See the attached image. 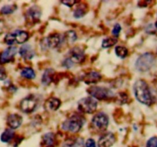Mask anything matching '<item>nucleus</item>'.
<instances>
[{"instance_id": "f257e3e1", "label": "nucleus", "mask_w": 157, "mask_h": 147, "mask_svg": "<svg viewBox=\"0 0 157 147\" xmlns=\"http://www.w3.org/2000/svg\"><path fill=\"white\" fill-rule=\"evenodd\" d=\"M133 91L136 99L140 103L146 105H151L153 102V97L148 84L144 80H138L133 85Z\"/></svg>"}, {"instance_id": "f03ea898", "label": "nucleus", "mask_w": 157, "mask_h": 147, "mask_svg": "<svg viewBox=\"0 0 157 147\" xmlns=\"http://www.w3.org/2000/svg\"><path fill=\"white\" fill-rule=\"evenodd\" d=\"M29 37V34L26 31L17 30H15V31H12L7 34L6 35V37H5L4 41L6 44L12 47L15 44H24L25 42H26L28 41Z\"/></svg>"}, {"instance_id": "7ed1b4c3", "label": "nucleus", "mask_w": 157, "mask_h": 147, "mask_svg": "<svg viewBox=\"0 0 157 147\" xmlns=\"http://www.w3.org/2000/svg\"><path fill=\"white\" fill-rule=\"evenodd\" d=\"M83 124H84V119L80 116L75 114L64 121L61 127L64 131L75 134L81 129Z\"/></svg>"}, {"instance_id": "20e7f679", "label": "nucleus", "mask_w": 157, "mask_h": 147, "mask_svg": "<svg viewBox=\"0 0 157 147\" xmlns=\"http://www.w3.org/2000/svg\"><path fill=\"white\" fill-rule=\"evenodd\" d=\"M154 62V56L150 53H145L137 59L136 62V68L140 72H147L152 68Z\"/></svg>"}, {"instance_id": "39448f33", "label": "nucleus", "mask_w": 157, "mask_h": 147, "mask_svg": "<svg viewBox=\"0 0 157 147\" xmlns=\"http://www.w3.org/2000/svg\"><path fill=\"white\" fill-rule=\"evenodd\" d=\"M87 92L90 95L92 98L98 99V100H106V99H110L113 96V91L105 87H90L87 89Z\"/></svg>"}, {"instance_id": "423d86ee", "label": "nucleus", "mask_w": 157, "mask_h": 147, "mask_svg": "<svg viewBox=\"0 0 157 147\" xmlns=\"http://www.w3.org/2000/svg\"><path fill=\"white\" fill-rule=\"evenodd\" d=\"M78 108L83 113L92 114L98 108V102L92 97L84 98L78 102Z\"/></svg>"}, {"instance_id": "0eeeda50", "label": "nucleus", "mask_w": 157, "mask_h": 147, "mask_svg": "<svg viewBox=\"0 0 157 147\" xmlns=\"http://www.w3.org/2000/svg\"><path fill=\"white\" fill-rule=\"evenodd\" d=\"M64 41V38L59 34H52L42 40L41 47L43 49H54L59 47Z\"/></svg>"}, {"instance_id": "6e6552de", "label": "nucleus", "mask_w": 157, "mask_h": 147, "mask_svg": "<svg viewBox=\"0 0 157 147\" xmlns=\"http://www.w3.org/2000/svg\"><path fill=\"white\" fill-rule=\"evenodd\" d=\"M92 125L98 131H104L109 125L108 117L103 112L98 113L92 119Z\"/></svg>"}, {"instance_id": "1a4fd4ad", "label": "nucleus", "mask_w": 157, "mask_h": 147, "mask_svg": "<svg viewBox=\"0 0 157 147\" xmlns=\"http://www.w3.org/2000/svg\"><path fill=\"white\" fill-rule=\"evenodd\" d=\"M38 105V99L33 95L25 98L20 103V108L23 112L29 114L35 111Z\"/></svg>"}, {"instance_id": "9d476101", "label": "nucleus", "mask_w": 157, "mask_h": 147, "mask_svg": "<svg viewBox=\"0 0 157 147\" xmlns=\"http://www.w3.org/2000/svg\"><path fill=\"white\" fill-rule=\"evenodd\" d=\"M17 53V47H9L6 48V50H3L0 53V64H5L10 63L11 61L13 60L15 55Z\"/></svg>"}, {"instance_id": "9b49d317", "label": "nucleus", "mask_w": 157, "mask_h": 147, "mask_svg": "<svg viewBox=\"0 0 157 147\" xmlns=\"http://www.w3.org/2000/svg\"><path fill=\"white\" fill-rule=\"evenodd\" d=\"M116 142L114 134L112 133H107L100 137L98 143V147H111Z\"/></svg>"}, {"instance_id": "f8f14e48", "label": "nucleus", "mask_w": 157, "mask_h": 147, "mask_svg": "<svg viewBox=\"0 0 157 147\" xmlns=\"http://www.w3.org/2000/svg\"><path fill=\"white\" fill-rule=\"evenodd\" d=\"M84 57V52L82 49H81L78 47H75L72 48L69 52V56L67 58L71 59L74 63H77L81 61Z\"/></svg>"}, {"instance_id": "ddd939ff", "label": "nucleus", "mask_w": 157, "mask_h": 147, "mask_svg": "<svg viewBox=\"0 0 157 147\" xmlns=\"http://www.w3.org/2000/svg\"><path fill=\"white\" fill-rule=\"evenodd\" d=\"M41 15V11L38 6L33 5L31 8L28 9L27 12H26V17L27 19L30 20L31 21H38L40 19V17Z\"/></svg>"}, {"instance_id": "4468645a", "label": "nucleus", "mask_w": 157, "mask_h": 147, "mask_svg": "<svg viewBox=\"0 0 157 147\" xmlns=\"http://www.w3.org/2000/svg\"><path fill=\"white\" fill-rule=\"evenodd\" d=\"M22 124V117L18 114H11L7 118V124L11 129H17Z\"/></svg>"}, {"instance_id": "2eb2a0df", "label": "nucleus", "mask_w": 157, "mask_h": 147, "mask_svg": "<svg viewBox=\"0 0 157 147\" xmlns=\"http://www.w3.org/2000/svg\"><path fill=\"white\" fill-rule=\"evenodd\" d=\"M19 53L25 59H31L35 56V51L30 44H23L19 49Z\"/></svg>"}, {"instance_id": "dca6fc26", "label": "nucleus", "mask_w": 157, "mask_h": 147, "mask_svg": "<svg viewBox=\"0 0 157 147\" xmlns=\"http://www.w3.org/2000/svg\"><path fill=\"white\" fill-rule=\"evenodd\" d=\"M101 79V75L95 71H91L87 73L83 78V80L87 84H94L99 82Z\"/></svg>"}, {"instance_id": "f3484780", "label": "nucleus", "mask_w": 157, "mask_h": 147, "mask_svg": "<svg viewBox=\"0 0 157 147\" xmlns=\"http://www.w3.org/2000/svg\"><path fill=\"white\" fill-rule=\"evenodd\" d=\"M61 106V101L57 98H51L46 102L45 108L47 111H55Z\"/></svg>"}, {"instance_id": "a211bd4d", "label": "nucleus", "mask_w": 157, "mask_h": 147, "mask_svg": "<svg viewBox=\"0 0 157 147\" xmlns=\"http://www.w3.org/2000/svg\"><path fill=\"white\" fill-rule=\"evenodd\" d=\"M54 74L55 71L52 69H48L43 73L42 78H41V82L44 85H48L53 80Z\"/></svg>"}, {"instance_id": "6ab92c4d", "label": "nucleus", "mask_w": 157, "mask_h": 147, "mask_svg": "<svg viewBox=\"0 0 157 147\" xmlns=\"http://www.w3.org/2000/svg\"><path fill=\"white\" fill-rule=\"evenodd\" d=\"M14 137H15V132H14L13 130L9 128V129H6L2 134L0 139H1V141L2 143H9L14 138Z\"/></svg>"}, {"instance_id": "aec40b11", "label": "nucleus", "mask_w": 157, "mask_h": 147, "mask_svg": "<svg viewBox=\"0 0 157 147\" xmlns=\"http://www.w3.org/2000/svg\"><path fill=\"white\" fill-rule=\"evenodd\" d=\"M55 134L53 133H48L45 134L42 137L43 143L46 146H52L55 143Z\"/></svg>"}, {"instance_id": "412c9836", "label": "nucleus", "mask_w": 157, "mask_h": 147, "mask_svg": "<svg viewBox=\"0 0 157 147\" xmlns=\"http://www.w3.org/2000/svg\"><path fill=\"white\" fill-rule=\"evenodd\" d=\"M21 76L22 77L26 78V79H32L35 77V73L33 69L30 68V67H25L21 70Z\"/></svg>"}, {"instance_id": "4be33fe9", "label": "nucleus", "mask_w": 157, "mask_h": 147, "mask_svg": "<svg viewBox=\"0 0 157 147\" xmlns=\"http://www.w3.org/2000/svg\"><path fill=\"white\" fill-rule=\"evenodd\" d=\"M87 12V8H84V4H81L74 12V16L76 18H82Z\"/></svg>"}, {"instance_id": "5701e85b", "label": "nucleus", "mask_w": 157, "mask_h": 147, "mask_svg": "<svg viewBox=\"0 0 157 147\" xmlns=\"http://www.w3.org/2000/svg\"><path fill=\"white\" fill-rule=\"evenodd\" d=\"M115 53L118 57L124 59L128 54V50L123 46H117L115 48Z\"/></svg>"}, {"instance_id": "b1692460", "label": "nucleus", "mask_w": 157, "mask_h": 147, "mask_svg": "<svg viewBox=\"0 0 157 147\" xmlns=\"http://www.w3.org/2000/svg\"><path fill=\"white\" fill-rule=\"evenodd\" d=\"M117 43V39L116 38H107L103 40L102 47L104 48H109L113 47V45Z\"/></svg>"}, {"instance_id": "393cba45", "label": "nucleus", "mask_w": 157, "mask_h": 147, "mask_svg": "<svg viewBox=\"0 0 157 147\" xmlns=\"http://www.w3.org/2000/svg\"><path fill=\"white\" fill-rule=\"evenodd\" d=\"M16 9L17 7L15 5H7L2 8L1 13L3 15H10V14L13 13Z\"/></svg>"}, {"instance_id": "a878e982", "label": "nucleus", "mask_w": 157, "mask_h": 147, "mask_svg": "<svg viewBox=\"0 0 157 147\" xmlns=\"http://www.w3.org/2000/svg\"><path fill=\"white\" fill-rule=\"evenodd\" d=\"M64 38V41L65 40L66 41H67V43L69 44H71V43H74L77 40V34L75 31H67V33L65 34V37Z\"/></svg>"}, {"instance_id": "bb28decb", "label": "nucleus", "mask_w": 157, "mask_h": 147, "mask_svg": "<svg viewBox=\"0 0 157 147\" xmlns=\"http://www.w3.org/2000/svg\"><path fill=\"white\" fill-rule=\"evenodd\" d=\"M71 147H84V141L82 138H78L74 140Z\"/></svg>"}, {"instance_id": "cd10ccee", "label": "nucleus", "mask_w": 157, "mask_h": 147, "mask_svg": "<svg viewBox=\"0 0 157 147\" xmlns=\"http://www.w3.org/2000/svg\"><path fill=\"white\" fill-rule=\"evenodd\" d=\"M147 147H157V137H151V138L147 141Z\"/></svg>"}, {"instance_id": "c85d7f7f", "label": "nucleus", "mask_w": 157, "mask_h": 147, "mask_svg": "<svg viewBox=\"0 0 157 147\" xmlns=\"http://www.w3.org/2000/svg\"><path fill=\"white\" fill-rule=\"evenodd\" d=\"M121 29H122L121 28V26L119 24H116L114 25V27H113V30H112V34H113L115 37H117L118 35L120 34V33H121Z\"/></svg>"}, {"instance_id": "c756f323", "label": "nucleus", "mask_w": 157, "mask_h": 147, "mask_svg": "<svg viewBox=\"0 0 157 147\" xmlns=\"http://www.w3.org/2000/svg\"><path fill=\"white\" fill-rule=\"evenodd\" d=\"M62 64L64 67H66V68H67V69H70L73 66L74 64L75 63H74L72 62L70 59H69V58L66 57L65 59H64V61H63Z\"/></svg>"}, {"instance_id": "7c9ffc66", "label": "nucleus", "mask_w": 157, "mask_h": 147, "mask_svg": "<svg viewBox=\"0 0 157 147\" xmlns=\"http://www.w3.org/2000/svg\"><path fill=\"white\" fill-rule=\"evenodd\" d=\"M61 2L62 4L68 6V7H72L75 4L78 3V1H75V0H67V1H61Z\"/></svg>"}, {"instance_id": "2f4dec72", "label": "nucleus", "mask_w": 157, "mask_h": 147, "mask_svg": "<svg viewBox=\"0 0 157 147\" xmlns=\"http://www.w3.org/2000/svg\"><path fill=\"white\" fill-rule=\"evenodd\" d=\"M7 77L6 71L3 67H0V81H3Z\"/></svg>"}, {"instance_id": "473e14b6", "label": "nucleus", "mask_w": 157, "mask_h": 147, "mask_svg": "<svg viewBox=\"0 0 157 147\" xmlns=\"http://www.w3.org/2000/svg\"><path fill=\"white\" fill-rule=\"evenodd\" d=\"M85 147H96V143L93 139H88L85 143Z\"/></svg>"}, {"instance_id": "72a5a7b5", "label": "nucleus", "mask_w": 157, "mask_h": 147, "mask_svg": "<svg viewBox=\"0 0 157 147\" xmlns=\"http://www.w3.org/2000/svg\"><path fill=\"white\" fill-rule=\"evenodd\" d=\"M154 83H155V85H156V88H157V76H156V79H155V80H154Z\"/></svg>"}, {"instance_id": "f704fd0d", "label": "nucleus", "mask_w": 157, "mask_h": 147, "mask_svg": "<svg viewBox=\"0 0 157 147\" xmlns=\"http://www.w3.org/2000/svg\"><path fill=\"white\" fill-rule=\"evenodd\" d=\"M154 25H155V27H156V28L157 29V21H156V23H155Z\"/></svg>"}]
</instances>
